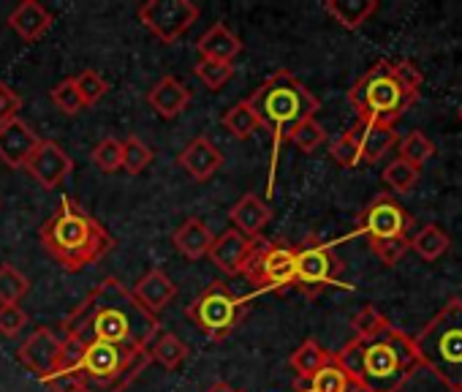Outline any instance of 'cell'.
Listing matches in <instances>:
<instances>
[{
	"mask_svg": "<svg viewBox=\"0 0 462 392\" xmlns=\"http://www.w3.org/2000/svg\"><path fill=\"white\" fill-rule=\"evenodd\" d=\"M351 327H354V332H356V338H375V335H381L386 327H392L389 322H386V316L375 308V305H365L354 319H351Z\"/></svg>",
	"mask_w": 462,
	"mask_h": 392,
	"instance_id": "obj_37",
	"label": "cell"
},
{
	"mask_svg": "<svg viewBox=\"0 0 462 392\" xmlns=\"http://www.w3.org/2000/svg\"><path fill=\"white\" fill-rule=\"evenodd\" d=\"M459 120H462V109H459Z\"/></svg>",
	"mask_w": 462,
	"mask_h": 392,
	"instance_id": "obj_49",
	"label": "cell"
},
{
	"mask_svg": "<svg viewBox=\"0 0 462 392\" xmlns=\"http://www.w3.org/2000/svg\"><path fill=\"white\" fill-rule=\"evenodd\" d=\"M139 23L163 44L182 39L199 20V6L190 0H147L139 6Z\"/></svg>",
	"mask_w": 462,
	"mask_h": 392,
	"instance_id": "obj_9",
	"label": "cell"
},
{
	"mask_svg": "<svg viewBox=\"0 0 462 392\" xmlns=\"http://www.w3.org/2000/svg\"><path fill=\"white\" fill-rule=\"evenodd\" d=\"M74 82H77V90H79V96H82L85 107L98 104V101L106 96V90H109L106 79H104L98 71H93V69H88V71H82L79 77H74Z\"/></svg>",
	"mask_w": 462,
	"mask_h": 392,
	"instance_id": "obj_40",
	"label": "cell"
},
{
	"mask_svg": "<svg viewBox=\"0 0 462 392\" xmlns=\"http://www.w3.org/2000/svg\"><path fill=\"white\" fill-rule=\"evenodd\" d=\"M220 123H223V128H226L231 136H235V139H251V136L262 128L259 115L254 112V107H251L248 98L240 101V104H235V107H228L226 115L220 117Z\"/></svg>",
	"mask_w": 462,
	"mask_h": 392,
	"instance_id": "obj_27",
	"label": "cell"
},
{
	"mask_svg": "<svg viewBox=\"0 0 462 392\" xmlns=\"http://www.w3.org/2000/svg\"><path fill=\"white\" fill-rule=\"evenodd\" d=\"M23 109V98L17 96V90H12L9 85L0 82V126H6L9 120H14Z\"/></svg>",
	"mask_w": 462,
	"mask_h": 392,
	"instance_id": "obj_46",
	"label": "cell"
},
{
	"mask_svg": "<svg viewBox=\"0 0 462 392\" xmlns=\"http://www.w3.org/2000/svg\"><path fill=\"white\" fill-rule=\"evenodd\" d=\"M289 142H294L302 153H316V150L327 142V131H324V126H321L316 117H310V120H305V123L291 134Z\"/></svg>",
	"mask_w": 462,
	"mask_h": 392,
	"instance_id": "obj_41",
	"label": "cell"
},
{
	"mask_svg": "<svg viewBox=\"0 0 462 392\" xmlns=\"http://www.w3.org/2000/svg\"><path fill=\"white\" fill-rule=\"evenodd\" d=\"M66 335L79 338L82 343L104 341L120 349L152 346L161 332L158 316L147 313L134 292L117 278L101 281L88 300L66 319Z\"/></svg>",
	"mask_w": 462,
	"mask_h": 392,
	"instance_id": "obj_1",
	"label": "cell"
},
{
	"mask_svg": "<svg viewBox=\"0 0 462 392\" xmlns=\"http://www.w3.org/2000/svg\"><path fill=\"white\" fill-rule=\"evenodd\" d=\"M177 161L196 182H207L223 166V153L209 142V136H196L182 147Z\"/></svg>",
	"mask_w": 462,
	"mask_h": 392,
	"instance_id": "obj_17",
	"label": "cell"
},
{
	"mask_svg": "<svg viewBox=\"0 0 462 392\" xmlns=\"http://www.w3.org/2000/svg\"><path fill=\"white\" fill-rule=\"evenodd\" d=\"M400 145V155L397 158H402V161H408L411 166H421V163H427L430 158H432V153H435V147H432V142L421 134V131H411L405 139H400L397 142Z\"/></svg>",
	"mask_w": 462,
	"mask_h": 392,
	"instance_id": "obj_32",
	"label": "cell"
},
{
	"mask_svg": "<svg viewBox=\"0 0 462 392\" xmlns=\"http://www.w3.org/2000/svg\"><path fill=\"white\" fill-rule=\"evenodd\" d=\"M228 219L237 232H243L248 238H259L264 232V227L270 224L273 210L267 208V202L259 200L256 193H245L243 200L228 210Z\"/></svg>",
	"mask_w": 462,
	"mask_h": 392,
	"instance_id": "obj_23",
	"label": "cell"
},
{
	"mask_svg": "<svg viewBox=\"0 0 462 392\" xmlns=\"http://www.w3.org/2000/svg\"><path fill=\"white\" fill-rule=\"evenodd\" d=\"M335 359L367 392H400L419 368L413 341L397 327H386L375 338H354Z\"/></svg>",
	"mask_w": 462,
	"mask_h": 392,
	"instance_id": "obj_2",
	"label": "cell"
},
{
	"mask_svg": "<svg viewBox=\"0 0 462 392\" xmlns=\"http://www.w3.org/2000/svg\"><path fill=\"white\" fill-rule=\"evenodd\" d=\"M199 55L204 61H217V63H231L243 52V39L223 23H215L196 44Z\"/></svg>",
	"mask_w": 462,
	"mask_h": 392,
	"instance_id": "obj_20",
	"label": "cell"
},
{
	"mask_svg": "<svg viewBox=\"0 0 462 392\" xmlns=\"http://www.w3.org/2000/svg\"><path fill=\"white\" fill-rule=\"evenodd\" d=\"M147 104L166 120H174L177 115H182L190 104V90L177 79V77H163L158 79L150 93H147Z\"/></svg>",
	"mask_w": 462,
	"mask_h": 392,
	"instance_id": "obj_19",
	"label": "cell"
},
{
	"mask_svg": "<svg viewBox=\"0 0 462 392\" xmlns=\"http://www.w3.org/2000/svg\"><path fill=\"white\" fill-rule=\"evenodd\" d=\"M248 101L259 115L262 128L273 134V161H270V185H267V196H273L281 150L291 139V134L319 112V98L305 88L302 79H297V74L281 69L270 79H264Z\"/></svg>",
	"mask_w": 462,
	"mask_h": 392,
	"instance_id": "obj_4",
	"label": "cell"
},
{
	"mask_svg": "<svg viewBox=\"0 0 462 392\" xmlns=\"http://www.w3.org/2000/svg\"><path fill=\"white\" fill-rule=\"evenodd\" d=\"M52 101H55V107H58L63 115H69V117H74V115H79V112L85 109V101H82V96H79V90H77L74 77H69V79H63V82H58V85L52 88Z\"/></svg>",
	"mask_w": 462,
	"mask_h": 392,
	"instance_id": "obj_38",
	"label": "cell"
},
{
	"mask_svg": "<svg viewBox=\"0 0 462 392\" xmlns=\"http://www.w3.org/2000/svg\"><path fill=\"white\" fill-rule=\"evenodd\" d=\"M340 270H343V265L329 246L308 243V246L297 248V281H294V286L302 294L316 297L327 286H343Z\"/></svg>",
	"mask_w": 462,
	"mask_h": 392,
	"instance_id": "obj_10",
	"label": "cell"
},
{
	"mask_svg": "<svg viewBox=\"0 0 462 392\" xmlns=\"http://www.w3.org/2000/svg\"><path fill=\"white\" fill-rule=\"evenodd\" d=\"M259 238H248L237 229H228L223 232L220 238L212 240V248H209V262L228 278H235V275H243L254 251L259 248Z\"/></svg>",
	"mask_w": 462,
	"mask_h": 392,
	"instance_id": "obj_13",
	"label": "cell"
},
{
	"mask_svg": "<svg viewBox=\"0 0 462 392\" xmlns=\"http://www.w3.org/2000/svg\"><path fill=\"white\" fill-rule=\"evenodd\" d=\"M207 392H240V389H235L228 381H215Z\"/></svg>",
	"mask_w": 462,
	"mask_h": 392,
	"instance_id": "obj_47",
	"label": "cell"
},
{
	"mask_svg": "<svg viewBox=\"0 0 462 392\" xmlns=\"http://www.w3.org/2000/svg\"><path fill=\"white\" fill-rule=\"evenodd\" d=\"M93 161L101 172H117L123 169V142L115 139V136H106L101 139L96 147H93Z\"/></svg>",
	"mask_w": 462,
	"mask_h": 392,
	"instance_id": "obj_39",
	"label": "cell"
},
{
	"mask_svg": "<svg viewBox=\"0 0 462 392\" xmlns=\"http://www.w3.org/2000/svg\"><path fill=\"white\" fill-rule=\"evenodd\" d=\"M52 392H82L85 389V376L82 370H55L52 376L42 378Z\"/></svg>",
	"mask_w": 462,
	"mask_h": 392,
	"instance_id": "obj_44",
	"label": "cell"
},
{
	"mask_svg": "<svg viewBox=\"0 0 462 392\" xmlns=\"http://www.w3.org/2000/svg\"><path fill=\"white\" fill-rule=\"evenodd\" d=\"M348 384H351V376L343 370V365L332 354V359L310 381H305V389L300 392H346Z\"/></svg>",
	"mask_w": 462,
	"mask_h": 392,
	"instance_id": "obj_29",
	"label": "cell"
},
{
	"mask_svg": "<svg viewBox=\"0 0 462 392\" xmlns=\"http://www.w3.org/2000/svg\"><path fill=\"white\" fill-rule=\"evenodd\" d=\"M150 357L155 362H161L166 370H174V368H180L188 359V346L177 335H171V332H158V338L150 346Z\"/></svg>",
	"mask_w": 462,
	"mask_h": 392,
	"instance_id": "obj_30",
	"label": "cell"
},
{
	"mask_svg": "<svg viewBox=\"0 0 462 392\" xmlns=\"http://www.w3.org/2000/svg\"><path fill=\"white\" fill-rule=\"evenodd\" d=\"M370 248L386 267H394L411 251V238L402 235V238H389V240H373Z\"/></svg>",
	"mask_w": 462,
	"mask_h": 392,
	"instance_id": "obj_42",
	"label": "cell"
},
{
	"mask_svg": "<svg viewBox=\"0 0 462 392\" xmlns=\"http://www.w3.org/2000/svg\"><path fill=\"white\" fill-rule=\"evenodd\" d=\"M152 163V150L139 136L123 139V169L128 174H142Z\"/></svg>",
	"mask_w": 462,
	"mask_h": 392,
	"instance_id": "obj_33",
	"label": "cell"
},
{
	"mask_svg": "<svg viewBox=\"0 0 462 392\" xmlns=\"http://www.w3.org/2000/svg\"><path fill=\"white\" fill-rule=\"evenodd\" d=\"M245 297H237L226 284L212 281L190 305H188V319L209 338V341H223L235 332V327L245 316Z\"/></svg>",
	"mask_w": 462,
	"mask_h": 392,
	"instance_id": "obj_7",
	"label": "cell"
},
{
	"mask_svg": "<svg viewBox=\"0 0 462 392\" xmlns=\"http://www.w3.org/2000/svg\"><path fill=\"white\" fill-rule=\"evenodd\" d=\"M243 275L256 292H286L297 281V248L286 243H259Z\"/></svg>",
	"mask_w": 462,
	"mask_h": 392,
	"instance_id": "obj_8",
	"label": "cell"
},
{
	"mask_svg": "<svg viewBox=\"0 0 462 392\" xmlns=\"http://www.w3.org/2000/svg\"><path fill=\"white\" fill-rule=\"evenodd\" d=\"M193 74L199 77V82L207 88V90H220L228 79H231V74H235V66L231 63H217V61H199L196 63V69H193Z\"/></svg>",
	"mask_w": 462,
	"mask_h": 392,
	"instance_id": "obj_35",
	"label": "cell"
},
{
	"mask_svg": "<svg viewBox=\"0 0 462 392\" xmlns=\"http://www.w3.org/2000/svg\"><path fill=\"white\" fill-rule=\"evenodd\" d=\"M354 131H356V139H359V150H362V161H365V163L381 161V158L400 142L394 126H383V123H365V120H356Z\"/></svg>",
	"mask_w": 462,
	"mask_h": 392,
	"instance_id": "obj_22",
	"label": "cell"
},
{
	"mask_svg": "<svg viewBox=\"0 0 462 392\" xmlns=\"http://www.w3.org/2000/svg\"><path fill=\"white\" fill-rule=\"evenodd\" d=\"M346 392H367V389H365L359 381H354V378H351V384H348V389H346Z\"/></svg>",
	"mask_w": 462,
	"mask_h": 392,
	"instance_id": "obj_48",
	"label": "cell"
},
{
	"mask_svg": "<svg viewBox=\"0 0 462 392\" xmlns=\"http://www.w3.org/2000/svg\"><path fill=\"white\" fill-rule=\"evenodd\" d=\"M144 351H150V346L142 349H120L104 341H90L85 343V354H82V376L85 378H96V381H106V378H117L120 373H125Z\"/></svg>",
	"mask_w": 462,
	"mask_h": 392,
	"instance_id": "obj_12",
	"label": "cell"
},
{
	"mask_svg": "<svg viewBox=\"0 0 462 392\" xmlns=\"http://www.w3.org/2000/svg\"><path fill=\"white\" fill-rule=\"evenodd\" d=\"M60 351H63V341H60L52 330L42 327V330H36V332L20 346L17 354H20V362H23L28 370H33L39 378H47V376H52V373L58 370Z\"/></svg>",
	"mask_w": 462,
	"mask_h": 392,
	"instance_id": "obj_15",
	"label": "cell"
},
{
	"mask_svg": "<svg viewBox=\"0 0 462 392\" xmlns=\"http://www.w3.org/2000/svg\"><path fill=\"white\" fill-rule=\"evenodd\" d=\"M42 136L20 117L0 126V161L12 169H25L28 158L39 147Z\"/></svg>",
	"mask_w": 462,
	"mask_h": 392,
	"instance_id": "obj_16",
	"label": "cell"
},
{
	"mask_svg": "<svg viewBox=\"0 0 462 392\" xmlns=\"http://www.w3.org/2000/svg\"><path fill=\"white\" fill-rule=\"evenodd\" d=\"M348 101L356 109V117L365 123H383L394 126L397 117L408 112V107L416 101L392 74L389 61H378L365 77L356 79V85L348 90Z\"/></svg>",
	"mask_w": 462,
	"mask_h": 392,
	"instance_id": "obj_6",
	"label": "cell"
},
{
	"mask_svg": "<svg viewBox=\"0 0 462 392\" xmlns=\"http://www.w3.org/2000/svg\"><path fill=\"white\" fill-rule=\"evenodd\" d=\"M31 292V281L9 262L0 265V305H17Z\"/></svg>",
	"mask_w": 462,
	"mask_h": 392,
	"instance_id": "obj_31",
	"label": "cell"
},
{
	"mask_svg": "<svg viewBox=\"0 0 462 392\" xmlns=\"http://www.w3.org/2000/svg\"><path fill=\"white\" fill-rule=\"evenodd\" d=\"M392 74H394V79L411 93V96H416L419 93V88H421V71L411 63V61H400V63H392Z\"/></svg>",
	"mask_w": 462,
	"mask_h": 392,
	"instance_id": "obj_45",
	"label": "cell"
},
{
	"mask_svg": "<svg viewBox=\"0 0 462 392\" xmlns=\"http://www.w3.org/2000/svg\"><path fill=\"white\" fill-rule=\"evenodd\" d=\"M329 359H332V354H329L319 341H313V338H308V341L289 357V362H291V368H294V373L300 376L302 384L310 381Z\"/></svg>",
	"mask_w": 462,
	"mask_h": 392,
	"instance_id": "obj_26",
	"label": "cell"
},
{
	"mask_svg": "<svg viewBox=\"0 0 462 392\" xmlns=\"http://www.w3.org/2000/svg\"><path fill=\"white\" fill-rule=\"evenodd\" d=\"M411 248H413L424 262H438V259L451 248V240H448V235H446L440 227L427 224V227H421V229L411 238Z\"/></svg>",
	"mask_w": 462,
	"mask_h": 392,
	"instance_id": "obj_28",
	"label": "cell"
},
{
	"mask_svg": "<svg viewBox=\"0 0 462 392\" xmlns=\"http://www.w3.org/2000/svg\"><path fill=\"white\" fill-rule=\"evenodd\" d=\"M212 240H215V235H212V229L207 227V221H201V219H188V221H185L180 229H174V235H171L174 248H177L185 259H190V262H199L201 257H207L209 248H212Z\"/></svg>",
	"mask_w": 462,
	"mask_h": 392,
	"instance_id": "obj_24",
	"label": "cell"
},
{
	"mask_svg": "<svg viewBox=\"0 0 462 392\" xmlns=\"http://www.w3.org/2000/svg\"><path fill=\"white\" fill-rule=\"evenodd\" d=\"M329 153H332V158H335L340 166H346V169L359 166V163H362V150H359L356 131L351 128V131L340 134V136L329 145Z\"/></svg>",
	"mask_w": 462,
	"mask_h": 392,
	"instance_id": "obj_36",
	"label": "cell"
},
{
	"mask_svg": "<svg viewBox=\"0 0 462 392\" xmlns=\"http://www.w3.org/2000/svg\"><path fill=\"white\" fill-rule=\"evenodd\" d=\"M413 227V219L405 213V208L389 193H381L365 208L359 216V232L373 240H389V238H402Z\"/></svg>",
	"mask_w": 462,
	"mask_h": 392,
	"instance_id": "obj_11",
	"label": "cell"
},
{
	"mask_svg": "<svg viewBox=\"0 0 462 392\" xmlns=\"http://www.w3.org/2000/svg\"><path fill=\"white\" fill-rule=\"evenodd\" d=\"M39 240L44 251L69 273L88 270L115 248V238L98 224V219H93L79 202L69 200V196L42 224Z\"/></svg>",
	"mask_w": 462,
	"mask_h": 392,
	"instance_id": "obj_3",
	"label": "cell"
},
{
	"mask_svg": "<svg viewBox=\"0 0 462 392\" xmlns=\"http://www.w3.org/2000/svg\"><path fill=\"white\" fill-rule=\"evenodd\" d=\"M134 297L139 300V305L147 311V313H152V316H158L171 300H174V294H177V284L163 273V270H158V267H152V270H147L136 284H134Z\"/></svg>",
	"mask_w": 462,
	"mask_h": 392,
	"instance_id": "obj_18",
	"label": "cell"
},
{
	"mask_svg": "<svg viewBox=\"0 0 462 392\" xmlns=\"http://www.w3.org/2000/svg\"><path fill=\"white\" fill-rule=\"evenodd\" d=\"M71 169H74V158L52 139H42L39 147L33 150V155L25 163V172L39 185H44L47 191L58 188L71 174Z\"/></svg>",
	"mask_w": 462,
	"mask_h": 392,
	"instance_id": "obj_14",
	"label": "cell"
},
{
	"mask_svg": "<svg viewBox=\"0 0 462 392\" xmlns=\"http://www.w3.org/2000/svg\"><path fill=\"white\" fill-rule=\"evenodd\" d=\"M9 25L23 42L33 44L52 28V14L39 4V0H25V4H20L9 14Z\"/></svg>",
	"mask_w": 462,
	"mask_h": 392,
	"instance_id": "obj_21",
	"label": "cell"
},
{
	"mask_svg": "<svg viewBox=\"0 0 462 392\" xmlns=\"http://www.w3.org/2000/svg\"><path fill=\"white\" fill-rule=\"evenodd\" d=\"M324 9L337 25H343L348 31H356L375 14L378 4H375V0H327Z\"/></svg>",
	"mask_w": 462,
	"mask_h": 392,
	"instance_id": "obj_25",
	"label": "cell"
},
{
	"mask_svg": "<svg viewBox=\"0 0 462 392\" xmlns=\"http://www.w3.org/2000/svg\"><path fill=\"white\" fill-rule=\"evenodd\" d=\"M459 392H462V389H459Z\"/></svg>",
	"mask_w": 462,
	"mask_h": 392,
	"instance_id": "obj_50",
	"label": "cell"
},
{
	"mask_svg": "<svg viewBox=\"0 0 462 392\" xmlns=\"http://www.w3.org/2000/svg\"><path fill=\"white\" fill-rule=\"evenodd\" d=\"M25 324H28V313L20 305H0V335L14 338L25 330Z\"/></svg>",
	"mask_w": 462,
	"mask_h": 392,
	"instance_id": "obj_43",
	"label": "cell"
},
{
	"mask_svg": "<svg viewBox=\"0 0 462 392\" xmlns=\"http://www.w3.org/2000/svg\"><path fill=\"white\" fill-rule=\"evenodd\" d=\"M383 182L394 191V193H408L413 185H416V180H419V169L416 166H411L408 161H402V158H394L386 169H383Z\"/></svg>",
	"mask_w": 462,
	"mask_h": 392,
	"instance_id": "obj_34",
	"label": "cell"
},
{
	"mask_svg": "<svg viewBox=\"0 0 462 392\" xmlns=\"http://www.w3.org/2000/svg\"><path fill=\"white\" fill-rule=\"evenodd\" d=\"M419 365H427L448 389H462V300L451 297L413 338Z\"/></svg>",
	"mask_w": 462,
	"mask_h": 392,
	"instance_id": "obj_5",
	"label": "cell"
}]
</instances>
